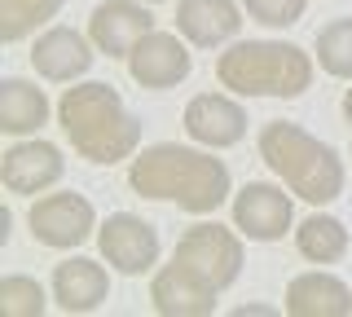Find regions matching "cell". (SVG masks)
Here are the masks:
<instances>
[{
	"mask_svg": "<svg viewBox=\"0 0 352 317\" xmlns=\"http://www.w3.org/2000/svg\"><path fill=\"white\" fill-rule=\"evenodd\" d=\"M229 177L225 159L207 155V150H190L181 141H159L146 146L128 168V190L150 203H176L190 216H207L229 199Z\"/></svg>",
	"mask_w": 352,
	"mask_h": 317,
	"instance_id": "6da1fadb",
	"label": "cell"
},
{
	"mask_svg": "<svg viewBox=\"0 0 352 317\" xmlns=\"http://www.w3.org/2000/svg\"><path fill=\"white\" fill-rule=\"evenodd\" d=\"M58 124L75 155L88 163H124L141 146V119L124 106L115 84L84 80L62 93L58 102Z\"/></svg>",
	"mask_w": 352,
	"mask_h": 317,
	"instance_id": "7a4b0ae2",
	"label": "cell"
},
{
	"mask_svg": "<svg viewBox=\"0 0 352 317\" xmlns=\"http://www.w3.org/2000/svg\"><path fill=\"white\" fill-rule=\"evenodd\" d=\"M260 159L273 168L291 194H300L304 203L313 207H326L344 194V159L330 141L313 137L308 128L300 124H286V119H273V124L260 128Z\"/></svg>",
	"mask_w": 352,
	"mask_h": 317,
	"instance_id": "3957f363",
	"label": "cell"
},
{
	"mask_svg": "<svg viewBox=\"0 0 352 317\" xmlns=\"http://www.w3.org/2000/svg\"><path fill=\"white\" fill-rule=\"evenodd\" d=\"M216 80L238 97H300L313 84V58L286 40H238L216 58Z\"/></svg>",
	"mask_w": 352,
	"mask_h": 317,
	"instance_id": "277c9868",
	"label": "cell"
},
{
	"mask_svg": "<svg viewBox=\"0 0 352 317\" xmlns=\"http://www.w3.org/2000/svg\"><path fill=\"white\" fill-rule=\"evenodd\" d=\"M176 265H185L198 282H207L212 291H229L242 278V265H247V251H242V238L234 229L216 225V221H198L194 229H185L181 243L172 251Z\"/></svg>",
	"mask_w": 352,
	"mask_h": 317,
	"instance_id": "5b68a950",
	"label": "cell"
},
{
	"mask_svg": "<svg viewBox=\"0 0 352 317\" xmlns=\"http://www.w3.org/2000/svg\"><path fill=\"white\" fill-rule=\"evenodd\" d=\"M27 225H31V238H36L40 247L71 251L97 229V212H93V203H88L84 194L58 190V194H40V199L31 203Z\"/></svg>",
	"mask_w": 352,
	"mask_h": 317,
	"instance_id": "8992f818",
	"label": "cell"
},
{
	"mask_svg": "<svg viewBox=\"0 0 352 317\" xmlns=\"http://www.w3.org/2000/svg\"><path fill=\"white\" fill-rule=\"evenodd\" d=\"M97 247H102V260L115 273H124V278H141V273H150L159 265V229L150 221H141V216L132 212H110L102 225H97Z\"/></svg>",
	"mask_w": 352,
	"mask_h": 317,
	"instance_id": "52a82bcc",
	"label": "cell"
},
{
	"mask_svg": "<svg viewBox=\"0 0 352 317\" xmlns=\"http://www.w3.org/2000/svg\"><path fill=\"white\" fill-rule=\"evenodd\" d=\"M295 225V203L291 194L269 181H247L234 194V229L251 243H278Z\"/></svg>",
	"mask_w": 352,
	"mask_h": 317,
	"instance_id": "ba28073f",
	"label": "cell"
},
{
	"mask_svg": "<svg viewBox=\"0 0 352 317\" xmlns=\"http://www.w3.org/2000/svg\"><path fill=\"white\" fill-rule=\"evenodd\" d=\"M190 71H194V58L185 49V36H172V31H150L128 53V75L141 89H154V93L176 89Z\"/></svg>",
	"mask_w": 352,
	"mask_h": 317,
	"instance_id": "9c48e42d",
	"label": "cell"
},
{
	"mask_svg": "<svg viewBox=\"0 0 352 317\" xmlns=\"http://www.w3.org/2000/svg\"><path fill=\"white\" fill-rule=\"evenodd\" d=\"M154 31V14L146 0H102V5L88 14V40L97 45V53L106 58H124L137 49L141 36Z\"/></svg>",
	"mask_w": 352,
	"mask_h": 317,
	"instance_id": "30bf717a",
	"label": "cell"
},
{
	"mask_svg": "<svg viewBox=\"0 0 352 317\" xmlns=\"http://www.w3.org/2000/svg\"><path fill=\"white\" fill-rule=\"evenodd\" d=\"M185 133L207 150H229L247 137V111L229 93H198L185 106Z\"/></svg>",
	"mask_w": 352,
	"mask_h": 317,
	"instance_id": "8fae6325",
	"label": "cell"
},
{
	"mask_svg": "<svg viewBox=\"0 0 352 317\" xmlns=\"http://www.w3.org/2000/svg\"><path fill=\"white\" fill-rule=\"evenodd\" d=\"M93 49L97 45L88 36H80L75 27H49V31H40L36 45H31V67L49 84H75L93 67V58H97Z\"/></svg>",
	"mask_w": 352,
	"mask_h": 317,
	"instance_id": "7c38bea8",
	"label": "cell"
},
{
	"mask_svg": "<svg viewBox=\"0 0 352 317\" xmlns=\"http://www.w3.org/2000/svg\"><path fill=\"white\" fill-rule=\"evenodd\" d=\"M66 177V159L53 141H18L5 150L0 159V181L9 194H44L49 185H58Z\"/></svg>",
	"mask_w": 352,
	"mask_h": 317,
	"instance_id": "4fadbf2b",
	"label": "cell"
},
{
	"mask_svg": "<svg viewBox=\"0 0 352 317\" xmlns=\"http://www.w3.org/2000/svg\"><path fill=\"white\" fill-rule=\"evenodd\" d=\"M216 295L207 282H198L185 265H163L154 269V282H150V300H154V313L163 317H212L216 313Z\"/></svg>",
	"mask_w": 352,
	"mask_h": 317,
	"instance_id": "5bb4252c",
	"label": "cell"
},
{
	"mask_svg": "<svg viewBox=\"0 0 352 317\" xmlns=\"http://www.w3.org/2000/svg\"><path fill=\"white\" fill-rule=\"evenodd\" d=\"M176 31L198 49H220L242 31L238 0H176Z\"/></svg>",
	"mask_w": 352,
	"mask_h": 317,
	"instance_id": "9a60e30c",
	"label": "cell"
},
{
	"mask_svg": "<svg viewBox=\"0 0 352 317\" xmlns=\"http://www.w3.org/2000/svg\"><path fill=\"white\" fill-rule=\"evenodd\" d=\"M49 291L62 313H97L110 295V273H106V265H97L88 256H71L53 269Z\"/></svg>",
	"mask_w": 352,
	"mask_h": 317,
	"instance_id": "2e32d148",
	"label": "cell"
},
{
	"mask_svg": "<svg viewBox=\"0 0 352 317\" xmlns=\"http://www.w3.org/2000/svg\"><path fill=\"white\" fill-rule=\"evenodd\" d=\"M286 313L291 317H352V291L344 278L326 269L300 273L286 287Z\"/></svg>",
	"mask_w": 352,
	"mask_h": 317,
	"instance_id": "e0dca14e",
	"label": "cell"
},
{
	"mask_svg": "<svg viewBox=\"0 0 352 317\" xmlns=\"http://www.w3.org/2000/svg\"><path fill=\"white\" fill-rule=\"evenodd\" d=\"M44 124H49V97H44V89H36L31 80L9 75L0 84V128L9 137H31Z\"/></svg>",
	"mask_w": 352,
	"mask_h": 317,
	"instance_id": "ac0fdd59",
	"label": "cell"
},
{
	"mask_svg": "<svg viewBox=\"0 0 352 317\" xmlns=\"http://www.w3.org/2000/svg\"><path fill=\"white\" fill-rule=\"evenodd\" d=\"M295 247L308 265H339L348 256L352 238H348V225L339 216H326V212H313L308 221H300L295 229Z\"/></svg>",
	"mask_w": 352,
	"mask_h": 317,
	"instance_id": "d6986e66",
	"label": "cell"
},
{
	"mask_svg": "<svg viewBox=\"0 0 352 317\" xmlns=\"http://www.w3.org/2000/svg\"><path fill=\"white\" fill-rule=\"evenodd\" d=\"M62 5L66 0H0V36H5V45L36 36L49 18H58Z\"/></svg>",
	"mask_w": 352,
	"mask_h": 317,
	"instance_id": "ffe728a7",
	"label": "cell"
},
{
	"mask_svg": "<svg viewBox=\"0 0 352 317\" xmlns=\"http://www.w3.org/2000/svg\"><path fill=\"white\" fill-rule=\"evenodd\" d=\"M317 62L335 80H352V18H335L317 31Z\"/></svg>",
	"mask_w": 352,
	"mask_h": 317,
	"instance_id": "44dd1931",
	"label": "cell"
},
{
	"mask_svg": "<svg viewBox=\"0 0 352 317\" xmlns=\"http://www.w3.org/2000/svg\"><path fill=\"white\" fill-rule=\"evenodd\" d=\"M49 295H44V287L31 273H9V278L0 282V309H5V317H44Z\"/></svg>",
	"mask_w": 352,
	"mask_h": 317,
	"instance_id": "7402d4cb",
	"label": "cell"
},
{
	"mask_svg": "<svg viewBox=\"0 0 352 317\" xmlns=\"http://www.w3.org/2000/svg\"><path fill=\"white\" fill-rule=\"evenodd\" d=\"M242 9L264 27H295L304 18L308 0H242Z\"/></svg>",
	"mask_w": 352,
	"mask_h": 317,
	"instance_id": "603a6c76",
	"label": "cell"
},
{
	"mask_svg": "<svg viewBox=\"0 0 352 317\" xmlns=\"http://www.w3.org/2000/svg\"><path fill=\"white\" fill-rule=\"evenodd\" d=\"M234 317H278V309L273 304H238Z\"/></svg>",
	"mask_w": 352,
	"mask_h": 317,
	"instance_id": "cb8c5ba5",
	"label": "cell"
},
{
	"mask_svg": "<svg viewBox=\"0 0 352 317\" xmlns=\"http://www.w3.org/2000/svg\"><path fill=\"white\" fill-rule=\"evenodd\" d=\"M9 225H14V216L0 207V243H9Z\"/></svg>",
	"mask_w": 352,
	"mask_h": 317,
	"instance_id": "d4e9b609",
	"label": "cell"
},
{
	"mask_svg": "<svg viewBox=\"0 0 352 317\" xmlns=\"http://www.w3.org/2000/svg\"><path fill=\"white\" fill-rule=\"evenodd\" d=\"M344 119H348V124H352V89L344 93Z\"/></svg>",
	"mask_w": 352,
	"mask_h": 317,
	"instance_id": "484cf974",
	"label": "cell"
},
{
	"mask_svg": "<svg viewBox=\"0 0 352 317\" xmlns=\"http://www.w3.org/2000/svg\"><path fill=\"white\" fill-rule=\"evenodd\" d=\"M146 5H163V0H146Z\"/></svg>",
	"mask_w": 352,
	"mask_h": 317,
	"instance_id": "4316f807",
	"label": "cell"
}]
</instances>
